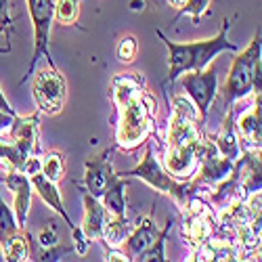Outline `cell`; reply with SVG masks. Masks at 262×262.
<instances>
[{
    "instance_id": "obj_1",
    "label": "cell",
    "mask_w": 262,
    "mask_h": 262,
    "mask_svg": "<svg viewBox=\"0 0 262 262\" xmlns=\"http://www.w3.org/2000/svg\"><path fill=\"white\" fill-rule=\"evenodd\" d=\"M229 21L221 28L214 38L195 40V42H172L164 36L162 30H156L158 38L164 40L168 49V82H174L185 72H202L214 61V57L223 51H237V47L229 40Z\"/></svg>"
},
{
    "instance_id": "obj_2",
    "label": "cell",
    "mask_w": 262,
    "mask_h": 262,
    "mask_svg": "<svg viewBox=\"0 0 262 262\" xmlns=\"http://www.w3.org/2000/svg\"><path fill=\"white\" fill-rule=\"evenodd\" d=\"M156 99L151 93L141 91L133 101L118 107L120 120L116 126V143L124 151H133L139 145L147 143L149 135L154 133L156 122Z\"/></svg>"
},
{
    "instance_id": "obj_3",
    "label": "cell",
    "mask_w": 262,
    "mask_h": 262,
    "mask_svg": "<svg viewBox=\"0 0 262 262\" xmlns=\"http://www.w3.org/2000/svg\"><path fill=\"white\" fill-rule=\"evenodd\" d=\"M262 42L260 36H254V40L248 45L246 51L237 53L231 72L225 84V95H223V107H231L235 101L246 99L250 93H260L262 91Z\"/></svg>"
},
{
    "instance_id": "obj_4",
    "label": "cell",
    "mask_w": 262,
    "mask_h": 262,
    "mask_svg": "<svg viewBox=\"0 0 262 262\" xmlns=\"http://www.w3.org/2000/svg\"><path fill=\"white\" fill-rule=\"evenodd\" d=\"M124 177H139L149 187H154L158 193H164V195H168V198H172L179 204V208H183L185 202L191 198L189 183H183V181H177L174 177H170V174L166 172V168L162 166V162L156 158L154 145L151 143H147L145 158L141 160V164L133 170L124 172Z\"/></svg>"
},
{
    "instance_id": "obj_5",
    "label": "cell",
    "mask_w": 262,
    "mask_h": 262,
    "mask_svg": "<svg viewBox=\"0 0 262 262\" xmlns=\"http://www.w3.org/2000/svg\"><path fill=\"white\" fill-rule=\"evenodd\" d=\"M183 212V237L195 250L216 231V212L206 202L204 195H191L181 208Z\"/></svg>"
},
{
    "instance_id": "obj_6",
    "label": "cell",
    "mask_w": 262,
    "mask_h": 262,
    "mask_svg": "<svg viewBox=\"0 0 262 262\" xmlns=\"http://www.w3.org/2000/svg\"><path fill=\"white\" fill-rule=\"evenodd\" d=\"M28 9H30V17H32V26H34V57L30 61L28 74H24L21 84L30 80L40 57H47L49 65L55 68V61L49 55V36H51V26H53L55 0H28Z\"/></svg>"
},
{
    "instance_id": "obj_7",
    "label": "cell",
    "mask_w": 262,
    "mask_h": 262,
    "mask_svg": "<svg viewBox=\"0 0 262 262\" xmlns=\"http://www.w3.org/2000/svg\"><path fill=\"white\" fill-rule=\"evenodd\" d=\"M32 95L38 105V112L57 116L61 114L65 99H68V84H65V78L59 74L57 68L34 72Z\"/></svg>"
},
{
    "instance_id": "obj_8",
    "label": "cell",
    "mask_w": 262,
    "mask_h": 262,
    "mask_svg": "<svg viewBox=\"0 0 262 262\" xmlns=\"http://www.w3.org/2000/svg\"><path fill=\"white\" fill-rule=\"evenodd\" d=\"M181 84H183L187 97L195 103V107H198L202 122L206 124L208 112H210V107H212V103L218 95L216 70L212 68V65H208V68L202 70V72H185L183 78H181Z\"/></svg>"
},
{
    "instance_id": "obj_9",
    "label": "cell",
    "mask_w": 262,
    "mask_h": 262,
    "mask_svg": "<svg viewBox=\"0 0 262 262\" xmlns=\"http://www.w3.org/2000/svg\"><path fill=\"white\" fill-rule=\"evenodd\" d=\"M206 139H208V135H204V139L195 141V143L166 147L162 166L166 168L170 177H174L177 181H187L198 172V166L202 162L204 149H206Z\"/></svg>"
},
{
    "instance_id": "obj_10",
    "label": "cell",
    "mask_w": 262,
    "mask_h": 262,
    "mask_svg": "<svg viewBox=\"0 0 262 262\" xmlns=\"http://www.w3.org/2000/svg\"><path fill=\"white\" fill-rule=\"evenodd\" d=\"M112 154H114V147L105 149L103 154H99V156H95V158H91L89 162H86L84 189L97 200H101V195L105 193L109 183L118 177V174L114 172V168H112V158H109Z\"/></svg>"
},
{
    "instance_id": "obj_11",
    "label": "cell",
    "mask_w": 262,
    "mask_h": 262,
    "mask_svg": "<svg viewBox=\"0 0 262 262\" xmlns=\"http://www.w3.org/2000/svg\"><path fill=\"white\" fill-rule=\"evenodd\" d=\"M9 135L13 143L17 145L19 154L28 160L30 156H40V128H38V114H32L28 118L15 116Z\"/></svg>"
},
{
    "instance_id": "obj_12",
    "label": "cell",
    "mask_w": 262,
    "mask_h": 262,
    "mask_svg": "<svg viewBox=\"0 0 262 262\" xmlns=\"http://www.w3.org/2000/svg\"><path fill=\"white\" fill-rule=\"evenodd\" d=\"M7 183V187L13 191V212L17 218L19 229H24V225L28 223V214H30V204H32V183L30 177L21 170H9L7 177L3 179Z\"/></svg>"
},
{
    "instance_id": "obj_13",
    "label": "cell",
    "mask_w": 262,
    "mask_h": 262,
    "mask_svg": "<svg viewBox=\"0 0 262 262\" xmlns=\"http://www.w3.org/2000/svg\"><path fill=\"white\" fill-rule=\"evenodd\" d=\"M158 235H160V229H158V225L154 221V216L147 214V216L139 218V223L130 229L128 237L124 239V244L120 248L126 252V256L130 260H139V256L156 242Z\"/></svg>"
},
{
    "instance_id": "obj_14",
    "label": "cell",
    "mask_w": 262,
    "mask_h": 262,
    "mask_svg": "<svg viewBox=\"0 0 262 262\" xmlns=\"http://www.w3.org/2000/svg\"><path fill=\"white\" fill-rule=\"evenodd\" d=\"M212 141H214L216 151L223 158H227L231 162L242 158L244 145H242V139H239V133L235 128V112H233V107L227 109V116L223 120V126H221V130H218V135L212 137Z\"/></svg>"
},
{
    "instance_id": "obj_15",
    "label": "cell",
    "mask_w": 262,
    "mask_h": 262,
    "mask_svg": "<svg viewBox=\"0 0 262 262\" xmlns=\"http://www.w3.org/2000/svg\"><path fill=\"white\" fill-rule=\"evenodd\" d=\"M30 183H32V189L38 193V198L45 202L51 210H55V212L63 218V221H65V225L70 227V231H72L76 225H74V221L70 218L68 210H65V204H63V198H61V191H59L57 183L49 181L42 172H34V174H30Z\"/></svg>"
},
{
    "instance_id": "obj_16",
    "label": "cell",
    "mask_w": 262,
    "mask_h": 262,
    "mask_svg": "<svg viewBox=\"0 0 262 262\" xmlns=\"http://www.w3.org/2000/svg\"><path fill=\"white\" fill-rule=\"evenodd\" d=\"M82 202H84V221H82V231L89 237V242H101L103 237V227L107 221V210L101 204V200L93 198V195L82 189Z\"/></svg>"
},
{
    "instance_id": "obj_17",
    "label": "cell",
    "mask_w": 262,
    "mask_h": 262,
    "mask_svg": "<svg viewBox=\"0 0 262 262\" xmlns=\"http://www.w3.org/2000/svg\"><path fill=\"white\" fill-rule=\"evenodd\" d=\"M256 101L254 105H250L246 112L235 120V128L242 139L244 149L248 147H260V139H262V124H260V93H254Z\"/></svg>"
},
{
    "instance_id": "obj_18",
    "label": "cell",
    "mask_w": 262,
    "mask_h": 262,
    "mask_svg": "<svg viewBox=\"0 0 262 262\" xmlns=\"http://www.w3.org/2000/svg\"><path fill=\"white\" fill-rule=\"evenodd\" d=\"M141 91H145V78L139 72L120 74L112 80V99L116 107H122L128 101H133Z\"/></svg>"
},
{
    "instance_id": "obj_19",
    "label": "cell",
    "mask_w": 262,
    "mask_h": 262,
    "mask_svg": "<svg viewBox=\"0 0 262 262\" xmlns=\"http://www.w3.org/2000/svg\"><path fill=\"white\" fill-rule=\"evenodd\" d=\"M126 187H128V183L124 181V177L118 174V177L109 183L105 193L101 195V204L105 206V210L109 214L126 216Z\"/></svg>"
},
{
    "instance_id": "obj_20",
    "label": "cell",
    "mask_w": 262,
    "mask_h": 262,
    "mask_svg": "<svg viewBox=\"0 0 262 262\" xmlns=\"http://www.w3.org/2000/svg\"><path fill=\"white\" fill-rule=\"evenodd\" d=\"M130 223L126 221V216H116V214H109L107 212V221L103 227V237L101 242L107 244V248H120L124 244V239L130 233Z\"/></svg>"
},
{
    "instance_id": "obj_21",
    "label": "cell",
    "mask_w": 262,
    "mask_h": 262,
    "mask_svg": "<svg viewBox=\"0 0 262 262\" xmlns=\"http://www.w3.org/2000/svg\"><path fill=\"white\" fill-rule=\"evenodd\" d=\"M40 172L53 183H59L65 177V158L61 151H49V154L40 160Z\"/></svg>"
},
{
    "instance_id": "obj_22",
    "label": "cell",
    "mask_w": 262,
    "mask_h": 262,
    "mask_svg": "<svg viewBox=\"0 0 262 262\" xmlns=\"http://www.w3.org/2000/svg\"><path fill=\"white\" fill-rule=\"evenodd\" d=\"M17 231H19V225H17L15 212H13V208L3 200V195H0V246L5 248Z\"/></svg>"
},
{
    "instance_id": "obj_23",
    "label": "cell",
    "mask_w": 262,
    "mask_h": 262,
    "mask_svg": "<svg viewBox=\"0 0 262 262\" xmlns=\"http://www.w3.org/2000/svg\"><path fill=\"white\" fill-rule=\"evenodd\" d=\"M3 250H5V258L11 262L30 260V237L26 233H21V229H19Z\"/></svg>"
},
{
    "instance_id": "obj_24",
    "label": "cell",
    "mask_w": 262,
    "mask_h": 262,
    "mask_svg": "<svg viewBox=\"0 0 262 262\" xmlns=\"http://www.w3.org/2000/svg\"><path fill=\"white\" fill-rule=\"evenodd\" d=\"M80 17V3L78 0H55V13L53 19H57L63 26L76 24Z\"/></svg>"
},
{
    "instance_id": "obj_25",
    "label": "cell",
    "mask_w": 262,
    "mask_h": 262,
    "mask_svg": "<svg viewBox=\"0 0 262 262\" xmlns=\"http://www.w3.org/2000/svg\"><path fill=\"white\" fill-rule=\"evenodd\" d=\"M172 114H177L181 118H187L191 122H198L200 126H204L202 118H200V112L198 107H195V103L187 97V95H177L172 99Z\"/></svg>"
},
{
    "instance_id": "obj_26",
    "label": "cell",
    "mask_w": 262,
    "mask_h": 262,
    "mask_svg": "<svg viewBox=\"0 0 262 262\" xmlns=\"http://www.w3.org/2000/svg\"><path fill=\"white\" fill-rule=\"evenodd\" d=\"M170 227H172V223H168L164 227V231H160V235L156 237V242L139 256V260H143V262H149V260H160V262L162 260H168L166 258V237L170 233Z\"/></svg>"
},
{
    "instance_id": "obj_27",
    "label": "cell",
    "mask_w": 262,
    "mask_h": 262,
    "mask_svg": "<svg viewBox=\"0 0 262 262\" xmlns=\"http://www.w3.org/2000/svg\"><path fill=\"white\" fill-rule=\"evenodd\" d=\"M210 9V0H185V5L179 9V17L185 15V17H191L195 24H200L202 15Z\"/></svg>"
},
{
    "instance_id": "obj_28",
    "label": "cell",
    "mask_w": 262,
    "mask_h": 262,
    "mask_svg": "<svg viewBox=\"0 0 262 262\" xmlns=\"http://www.w3.org/2000/svg\"><path fill=\"white\" fill-rule=\"evenodd\" d=\"M137 51H139V45H137V38L135 36H124L118 45V61L120 63H133L135 57H137Z\"/></svg>"
},
{
    "instance_id": "obj_29",
    "label": "cell",
    "mask_w": 262,
    "mask_h": 262,
    "mask_svg": "<svg viewBox=\"0 0 262 262\" xmlns=\"http://www.w3.org/2000/svg\"><path fill=\"white\" fill-rule=\"evenodd\" d=\"M38 242H40V246L45 248V250L57 248V244H59V233H57V229L53 227V223H49V225H45V227L40 229Z\"/></svg>"
},
{
    "instance_id": "obj_30",
    "label": "cell",
    "mask_w": 262,
    "mask_h": 262,
    "mask_svg": "<svg viewBox=\"0 0 262 262\" xmlns=\"http://www.w3.org/2000/svg\"><path fill=\"white\" fill-rule=\"evenodd\" d=\"M72 235H74V250H76V254L84 256L86 252H89V246H91L89 237L84 235V231H82V227H80V225H76V227L72 229Z\"/></svg>"
},
{
    "instance_id": "obj_31",
    "label": "cell",
    "mask_w": 262,
    "mask_h": 262,
    "mask_svg": "<svg viewBox=\"0 0 262 262\" xmlns=\"http://www.w3.org/2000/svg\"><path fill=\"white\" fill-rule=\"evenodd\" d=\"M13 28V19L9 13V0H0V30L7 32Z\"/></svg>"
},
{
    "instance_id": "obj_32",
    "label": "cell",
    "mask_w": 262,
    "mask_h": 262,
    "mask_svg": "<svg viewBox=\"0 0 262 262\" xmlns=\"http://www.w3.org/2000/svg\"><path fill=\"white\" fill-rule=\"evenodd\" d=\"M105 260H109V262H114V260H130L128 256H126V252L122 250V248H107L105 250Z\"/></svg>"
},
{
    "instance_id": "obj_33",
    "label": "cell",
    "mask_w": 262,
    "mask_h": 262,
    "mask_svg": "<svg viewBox=\"0 0 262 262\" xmlns=\"http://www.w3.org/2000/svg\"><path fill=\"white\" fill-rule=\"evenodd\" d=\"M162 0H133L130 3V11H143L145 7H158Z\"/></svg>"
},
{
    "instance_id": "obj_34",
    "label": "cell",
    "mask_w": 262,
    "mask_h": 262,
    "mask_svg": "<svg viewBox=\"0 0 262 262\" xmlns=\"http://www.w3.org/2000/svg\"><path fill=\"white\" fill-rule=\"evenodd\" d=\"M0 112H5V114H11V116H17L15 114V109L9 105V101L5 99V95H3V91H0Z\"/></svg>"
},
{
    "instance_id": "obj_35",
    "label": "cell",
    "mask_w": 262,
    "mask_h": 262,
    "mask_svg": "<svg viewBox=\"0 0 262 262\" xmlns=\"http://www.w3.org/2000/svg\"><path fill=\"white\" fill-rule=\"evenodd\" d=\"M166 3H168L170 7H174V9H181V7L185 5V0H166Z\"/></svg>"
},
{
    "instance_id": "obj_36",
    "label": "cell",
    "mask_w": 262,
    "mask_h": 262,
    "mask_svg": "<svg viewBox=\"0 0 262 262\" xmlns=\"http://www.w3.org/2000/svg\"><path fill=\"white\" fill-rule=\"evenodd\" d=\"M3 260H7V258H5V250H3V246H0V262H3Z\"/></svg>"
}]
</instances>
